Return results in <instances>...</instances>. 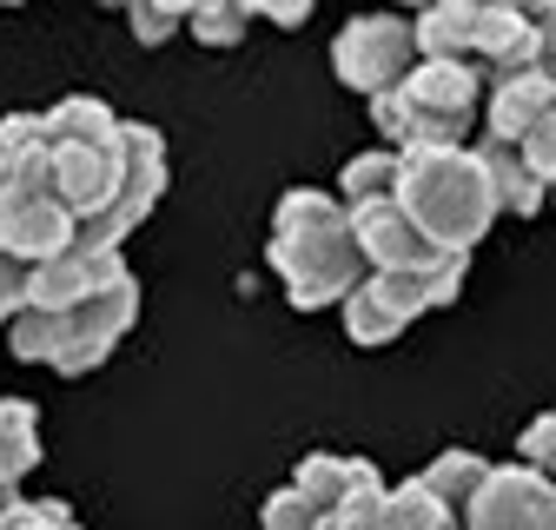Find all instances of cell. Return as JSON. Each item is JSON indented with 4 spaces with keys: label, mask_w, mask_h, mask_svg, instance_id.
<instances>
[{
    "label": "cell",
    "mask_w": 556,
    "mask_h": 530,
    "mask_svg": "<svg viewBox=\"0 0 556 530\" xmlns=\"http://www.w3.org/2000/svg\"><path fill=\"white\" fill-rule=\"evenodd\" d=\"M391 206L425 232L444 258H470L483 245V232L497 226V192L483 160L464 153H397L391 173Z\"/></svg>",
    "instance_id": "obj_3"
},
{
    "label": "cell",
    "mask_w": 556,
    "mask_h": 530,
    "mask_svg": "<svg viewBox=\"0 0 556 530\" xmlns=\"http://www.w3.org/2000/svg\"><path fill=\"white\" fill-rule=\"evenodd\" d=\"M417 60L425 53H417L410 14H358V21H344L338 40H331V74L352 93H365V100H384Z\"/></svg>",
    "instance_id": "obj_8"
},
{
    "label": "cell",
    "mask_w": 556,
    "mask_h": 530,
    "mask_svg": "<svg viewBox=\"0 0 556 530\" xmlns=\"http://www.w3.org/2000/svg\"><path fill=\"white\" fill-rule=\"evenodd\" d=\"M371 530H457V517L425 491V478H404V484H384Z\"/></svg>",
    "instance_id": "obj_16"
},
{
    "label": "cell",
    "mask_w": 556,
    "mask_h": 530,
    "mask_svg": "<svg viewBox=\"0 0 556 530\" xmlns=\"http://www.w3.org/2000/svg\"><path fill=\"white\" fill-rule=\"evenodd\" d=\"M126 27L139 34V47H160L186 27V8H173V0H160V8H126Z\"/></svg>",
    "instance_id": "obj_23"
},
{
    "label": "cell",
    "mask_w": 556,
    "mask_h": 530,
    "mask_svg": "<svg viewBox=\"0 0 556 530\" xmlns=\"http://www.w3.org/2000/svg\"><path fill=\"white\" fill-rule=\"evenodd\" d=\"M344 219H352V239H358L365 273L444 279V273H464V265H470V258H444L425 232H417V226L391 206V192H384V199H358V206H344Z\"/></svg>",
    "instance_id": "obj_9"
},
{
    "label": "cell",
    "mask_w": 556,
    "mask_h": 530,
    "mask_svg": "<svg viewBox=\"0 0 556 530\" xmlns=\"http://www.w3.org/2000/svg\"><path fill=\"white\" fill-rule=\"evenodd\" d=\"M258 523H265V530H318V517L305 510V497H299L292 484H278V491L258 504Z\"/></svg>",
    "instance_id": "obj_24"
},
{
    "label": "cell",
    "mask_w": 556,
    "mask_h": 530,
    "mask_svg": "<svg viewBox=\"0 0 556 530\" xmlns=\"http://www.w3.org/2000/svg\"><path fill=\"white\" fill-rule=\"evenodd\" d=\"M410 34H417L425 60L464 66L470 80H483V93L510 74H523V66H549L536 53L530 21H523V0H438V8L410 14Z\"/></svg>",
    "instance_id": "obj_5"
},
{
    "label": "cell",
    "mask_w": 556,
    "mask_h": 530,
    "mask_svg": "<svg viewBox=\"0 0 556 530\" xmlns=\"http://www.w3.org/2000/svg\"><path fill=\"white\" fill-rule=\"evenodd\" d=\"M371 126L384 153H464L483 132V80L451 60H417L384 100H371Z\"/></svg>",
    "instance_id": "obj_4"
},
{
    "label": "cell",
    "mask_w": 556,
    "mask_h": 530,
    "mask_svg": "<svg viewBox=\"0 0 556 530\" xmlns=\"http://www.w3.org/2000/svg\"><path fill=\"white\" fill-rule=\"evenodd\" d=\"M139 318V279L119 273L113 286H100L93 299L66 305V312H21L8 325V345L21 365H53L60 378H87L113 358V345Z\"/></svg>",
    "instance_id": "obj_6"
},
{
    "label": "cell",
    "mask_w": 556,
    "mask_h": 530,
    "mask_svg": "<svg viewBox=\"0 0 556 530\" xmlns=\"http://www.w3.org/2000/svg\"><path fill=\"white\" fill-rule=\"evenodd\" d=\"M166 199V140H160V126L147 119H126V179H119V199H113V213L93 239V252H119L132 226H147V213Z\"/></svg>",
    "instance_id": "obj_12"
},
{
    "label": "cell",
    "mask_w": 556,
    "mask_h": 530,
    "mask_svg": "<svg viewBox=\"0 0 556 530\" xmlns=\"http://www.w3.org/2000/svg\"><path fill=\"white\" fill-rule=\"evenodd\" d=\"M312 8H252V21H271V27H305Z\"/></svg>",
    "instance_id": "obj_27"
},
{
    "label": "cell",
    "mask_w": 556,
    "mask_h": 530,
    "mask_svg": "<svg viewBox=\"0 0 556 530\" xmlns=\"http://www.w3.org/2000/svg\"><path fill=\"white\" fill-rule=\"evenodd\" d=\"M119 273H126L119 252L74 245V252H60V258H47V265H34V273H27V312H66V305L93 299L100 286H113Z\"/></svg>",
    "instance_id": "obj_13"
},
{
    "label": "cell",
    "mask_w": 556,
    "mask_h": 530,
    "mask_svg": "<svg viewBox=\"0 0 556 530\" xmlns=\"http://www.w3.org/2000/svg\"><path fill=\"white\" fill-rule=\"evenodd\" d=\"M517 153H523V166L536 173V186H543V199L556 206V93H549V106L530 119V132L517 140Z\"/></svg>",
    "instance_id": "obj_19"
},
{
    "label": "cell",
    "mask_w": 556,
    "mask_h": 530,
    "mask_svg": "<svg viewBox=\"0 0 556 530\" xmlns=\"http://www.w3.org/2000/svg\"><path fill=\"white\" fill-rule=\"evenodd\" d=\"M457 530H556V484L530 464H491Z\"/></svg>",
    "instance_id": "obj_11"
},
{
    "label": "cell",
    "mask_w": 556,
    "mask_h": 530,
    "mask_svg": "<svg viewBox=\"0 0 556 530\" xmlns=\"http://www.w3.org/2000/svg\"><path fill=\"white\" fill-rule=\"evenodd\" d=\"M265 258H271L278 286H286L292 312H331V305L352 299V286L365 279L352 219H344V206L331 192H318V186H292L271 206Z\"/></svg>",
    "instance_id": "obj_2"
},
{
    "label": "cell",
    "mask_w": 556,
    "mask_h": 530,
    "mask_svg": "<svg viewBox=\"0 0 556 530\" xmlns=\"http://www.w3.org/2000/svg\"><path fill=\"white\" fill-rule=\"evenodd\" d=\"M523 21L536 34V53L556 66V0H523Z\"/></svg>",
    "instance_id": "obj_26"
},
{
    "label": "cell",
    "mask_w": 556,
    "mask_h": 530,
    "mask_svg": "<svg viewBox=\"0 0 556 530\" xmlns=\"http://www.w3.org/2000/svg\"><path fill=\"white\" fill-rule=\"evenodd\" d=\"M483 471H491V457H477V451H444V457H431V471H417V478H425V491L464 523V510H470Z\"/></svg>",
    "instance_id": "obj_17"
},
{
    "label": "cell",
    "mask_w": 556,
    "mask_h": 530,
    "mask_svg": "<svg viewBox=\"0 0 556 530\" xmlns=\"http://www.w3.org/2000/svg\"><path fill=\"white\" fill-rule=\"evenodd\" d=\"M186 27L199 34V47H239L252 27L245 0H205V8H186Z\"/></svg>",
    "instance_id": "obj_18"
},
{
    "label": "cell",
    "mask_w": 556,
    "mask_h": 530,
    "mask_svg": "<svg viewBox=\"0 0 556 530\" xmlns=\"http://www.w3.org/2000/svg\"><path fill=\"white\" fill-rule=\"evenodd\" d=\"M517 464H530V471H543V478L556 484V405H549L543 418L523 425V438H517Z\"/></svg>",
    "instance_id": "obj_22"
},
{
    "label": "cell",
    "mask_w": 556,
    "mask_h": 530,
    "mask_svg": "<svg viewBox=\"0 0 556 530\" xmlns=\"http://www.w3.org/2000/svg\"><path fill=\"white\" fill-rule=\"evenodd\" d=\"M391 173H397V153H384V147H378V153H358L352 166H344V179H338V192H331V199H338V206H358V199H384V192H391Z\"/></svg>",
    "instance_id": "obj_20"
},
{
    "label": "cell",
    "mask_w": 556,
    "mask_h": 530,
    "mask_svg": "<svg viewBox=\"0 0 556 530\" xmlns=\"http://www.w3.org/2000/svg\"><path fill=\"white\" fill-rule=\"evenodd\" d=\"M74 245H80L74 219H66L14 160H0V252L21 258L27 273H34V265H47V258H60V252H74Z\"/></svg>",
    "instance_id": "obj_10"
},
{
    "label": "cell",
    "mask_w": 556,
    "mask_h": 530,
    "mask_svg": "<svg viewBox=\"0 0 556 530\" xmlns=\"http://www.w3.org/2000/svg\"><path fill=\"white\" fill-rule=\"evenodd\" d=\"M34 471H40V412L34 398H0V504H14Z\"/></svg>",
    "instance_id": "obj_14"
},
{
    "label": "cell",
    "mask_w": 556,
    "mask_h": 530,
    "mask_svg": "<svg viewBox=\"0 0 556 530\" xmlns=\"http://www.w3.org/2000/svg\"><path fill=\"white\" fill-rule=\"evenodd\" d=\"M21 312H27V265L0 252V331H8Z\"/></svg>",
    "instance_id": "obj_25"
},
{
    "label": "cell",
    "mask_w": 556,
    "mask_h": 530,
    "mask_svg": "<svg viewBox=\"0 0 556 530\" xmlns=\"http://www.w3.org/2000/svg\"><path fill=\"white\" fill-rule=\"evenodd\" d=\"M0 160H14L74 219L80 245L93 252L113 199H119V179H126V119L93 93H66L47 113L0 119Z\"/></svg>",
    "instance_id": "obj_1"
},
{
    "label": "cell",
    "mask_w": 556,
    "mask_h": 530,
    "mask_svg": "<svg viewBox=\"0 0 556 530\" xmlns=\"http://www.w3.org/2000/svg\"><path fill=\"white\" fill-rule=\"evenodd\" d=\"M0 530H87L74 517V504H60V497H14V504H0Z\"/></svg>",
    "instance_id": "obj_21"
},
{
    "label": "cell",
    "mask_w": 556,
    "mask_h": 530,
    "mask_svg": "<svg viewBox=\"0 0 556 530\" xmlns=\"http://www.w3.org/2000/svg\"><path fill=\"white\" fill-rule=\"evenodd\" d=\"M477 160H483V173H491V192H497V213H549V199H543V186H536V173L523 166V153L517 147H504V140H483L477 132V147H470Z\"/></svg>",
    "instance_id": "obj_15"
},
{
    "label": "cell",
    "mask_w": 556,
    "mask_h": 530,
    "mask_svg": "<svg viewBox=\"0 0 556 530\" xmlns=\"http://www.w3.org/2000/svg\"><path fill=\"white\" fill-rule=\"evenodd\" d=\"M464 292V273H444V279H397V273H365L352 286V299H344V339L378 352L391 345L397 331H410L425 312H444L451 299Z\"/></svg>",
    "instance_id": "obj_7"
}]
</instances>
